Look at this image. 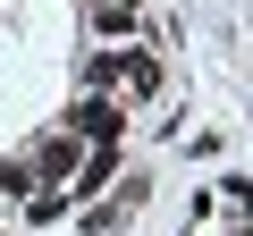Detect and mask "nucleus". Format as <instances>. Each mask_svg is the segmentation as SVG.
<instances>
[{"instance_id": "f257e3e1", "label": "nucleus", "mask_w": 253, "mask_h": 236, "mask_svg": "<svg viewBox=\"0 0 253 236\" xmlns=\"http://www.w3.org/2000/svg\"><path fill=\"white\" fill-rule=\"evenodd\" d=\"M152 93H161L152 51H118V59H110V101H152Z\"/></svg>"}, {"instance_id": "f03ea898", "label": "nucleus", "mask_w": 253, "mask_h": 236, "mask_svg": "<svg viewBox=\"0 0 253 236\" xmlns=\"http://www.w3.org/2000/svg\"><path fill=\"white\" fill-rule=\"evenodd\" d=\"M118 118H126V101H110V93H84V101L68 110V135H93V144H110V135H118Z\"/></svg>"}, {"instance_id": "7ed1b4c3", "label": "nucleus", "mask_w": 253, "mask_h": 236, "mask_svg": "<svg viewBox=\"0 0 253 236\" xmlns=\"http://www.w3.org/2000/svg\"><path fill=\"white\" fill-rule=\"evenodd\" d=\"M76 144H84V135H68V127H59V135H51V144L34 152V169H42V186H68V169H76Z\"/></svg>"}, {"instance_id": "20e7f679", "label": "nucleus", "mask_w": 253, "mask_h": 236, "mask_svg": "<svg viewBox=\"0 0 253 236\" xmlns=\"http://www.w3.org/2000/svg\"><path fill=\"white\" fill-rule=\"evenodd\" d=\"M110 177H118V152H110V144H101V152H93V160H84V186H76V194H93V186H110Z\"/></svg>"}, {"instance_id": "39448f33", "label": "nucleus", "mask_w": 253, "mask_h": 236, "mask_svg": "<svg viewBox=\"0 0 253 236\" xmlns=\"http://www.w3.org/2000/svg\"><path fill=\"white\" fill-rule=\"evenodd\" d=\"M26 186V160H0V194H17Z\"/></svg>"}, {"instance_id": "423d86ee", "label": "nucleus", "mask_w": 253, "mask_h": 236, "mask_svg": "<svg viewBox=\"0 0 253 236\" xmlns=\"http://www.w3.org/2000/svg\"><path fill=\"white\" fill-rule=\"evenodd\" d=\"M93 9H135V0H93Z\"/></svg>"}]
</instances>
